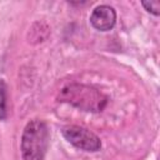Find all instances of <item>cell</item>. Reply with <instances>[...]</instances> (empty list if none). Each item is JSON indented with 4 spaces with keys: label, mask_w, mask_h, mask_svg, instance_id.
<instances>
[{
    "label": "cell",
    "mask_w": 160,
    "mask_h": 160,
    "mask_svg": "<svg viewBox=\"0 0 160 160\" xmlns=\"http://www.w3.org/2000/svg\"><path fill=\"white\" fill-rule=\"evenodd\" d=\"M141 5L145 8L146 11L158 16L160 14V1H142Z\"/></svg>",
    "instance_id": "7"
},
{
    "label": "cell",
    "mask_w": 160,
    "mask_h": 160,
    "mask_svg": "<svg viewBox=\"0 0 160 160\" xmlns=\"http://www.w3.org/2000/svg\"><path fill=\"white\" fill-rule=\"evenodd\" d=\"M48 125L39 119L29 121L21 135V156L24 160H42L49 146Z\"/></svg>",
    "instance_id": "2"
},
{
    "label": "cell",
    "mask_w": 160,
    "mask_h": 160,
    "mask_svg": "<svg viewBox=\"0 0 160 160\" xmlns=\"http://www.w3.org/2000/svg\"><path fill=\"white\" fill-rule=\"evenodd\" d=\"M59 101L68 102L84 111L99 112L105 109L108 96L94 86L71 82L60 90Z\"/></svg>",
    "instance_id": "1"
},
{
    "label": "cell",
    "mask_w": 160,
    "mask_h": 160,
    "mask_svg": "<svg viewBox=\"0 0 160 160\" xmlns=\"http://www.w3.org/2000/svg\"><path fill=\"white\" fill-rule=\"evenodd\" d=\"M8 118V85L4 79H0V120Z\"/></svg>",
    "instance_id": "6"
},
{
    "label": "cell",
    "mask_w": 160,
    "mask_h": 160,
    "mask_svg": "<svg viewBox=\"0 0 160 160\" xmlns=\"http://www.w3.org/2000/svg\"><path fill=\"white\" fill-rule=\"evenodd\" d=\"M49 34H50V28L48 26V24L42 21H38L30 26L29 32H28V40L31 44H39L46 40Z\"/></svg>",
    "instance_id": "5"
},
{
    "label": "cell",
    "mask_w": 160,
    "mask_h": 160,
    "mask_svg": "<svg viewBox=\"0 0 160 160\" xmlns=\"http://www.w3.org/2000/svg\"><path fill=\"white\" fill-rule=\"evenodd\" d=\"M90 22L96 30L108 31L116 22V12L110 5H99L92 10Z\"/></svg>",
    "instance_id": "4"
},
{
    "label": "cell",
    "mask_w": 160,
    "mask_h": 160,
    "mask_svg": "<svg viewBox=\"0 0 160 160\" xmlns=\"http://www.w3.org/2000/svg\"><path fill=\"white\" fill-rule=\"evenodd\" d=\"M62 135L71 145L84 151H98L101 148L98 135L82 126L68 125L62 129Z\"/></svg>",
    "instance_id": "3"
}]
</instances>
